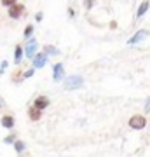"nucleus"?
Masks as SVG:
<instances>
[{"label":"nucleus","instance_id":"nucleus-1","mask_svg":"<svg viewBox=\"0 0 150 157\" xmlns=\"http://www.w3.org/2000/svg\"><path fill=\"white\" fill-rule=\"evenodd\" d=\"M84 86V78L80 75H70V77L65 78V82H63V87L67 91H73V89H79V87H82Z\"/></svg>","mask_w":150,"mask_h":157},{"label":"nucleus","instance_id":"nucleus-2","mask_svg":"<svg viewBox=\"0 0 150 157\" xmlns=\"http://www.w3.org/2000/svg\"><path fill=\"white\" fill-rule=\"evenodd\" d=\"M37 54H39L37 52V40H35V37H32V39H28V44L25 47V56L28 59H33Z\"/></svg>","mask_w":150,"mask_h":157},{"label":"nucleus","instance_id":"nucleus-3","mask_svg":"<svg viewBox=\"0 0 150 157\" xmlns=\"http://www.w3.org/2000/svg\"><path fill=\"white\" fill-rule=\"evenodd\" d=\"M65 77V67H63V63H56L52 65V80L54 82H61Z\"/></svg>","mask_w":150,"mask_h":157},{"label":"nucleus","instance_id":"nucleus-4","mask_svg":"<svg viewBox=\"0 0 150 157\" xmlns=\"http://www.w3.org/2000/svg\"><path fill=\"white\" fill-rule=\"evenodd\" d=\"M147 126V119L143 115H133L129 119V128L131 129H143Z\"/></svg>","mask_w":150,"mask_h":157},{"label":"nucleus","instance_id":"nucleus-5","mask_svg":"<svg viewBox=\"0 0 150 157\" xmlns=\"http://www.w3.org/2000/svg\"><path fill=\"white\" fill-rule=\"evenodd\" d=\"M147 37H148V30H138V32L128 40V45H136V44H140L141 40H145Z\"/></svg>","mask_w":150,"mask_h":157},{"label":"nucleus","instance_id":"nucleus-6","mask_svg":"<svg viewBox=\"0 0 150 157\" xmlns=\"http://www.w3.org/2000/svg\"><path fill=\"white\" fill-rule=\"evenodd\" d=\"M49 103H51V100L47 98V96H37L35 101H33V107L39 108L40 112H42V110H45V108L49 107Z\"/></svg>","mask_w":150,"mask_h":157},{"label":"nucleus","instance_id":"nucleus-7","mask_svg":"<svg viewBox=\"0 0 150 157\" xmlns=\"http://www.w3.org/2000/svg\"><path fill=\"white\" fill-rule=\"evenodd\" d=\"M23 12H25V6H23V4H17V2H16V4H14V6L9 9V16L16 19V17L21 16Z\"/></svg>","mask_w":150,"mask_h":157},{"label":"nucleus","instance_id":"nucleus-8","mask_svg":"<svg viewBox=\"0 0 150 157\" xmlns=\"http://www.w3.org/2000/svg\"><path fill=\"white\" fill-rule=\"evenodd\" d=\"M45 61H47V54H45V52H39V54L33 58V67L35 68H42L45 65Z\"/></svg>","mask_w":150,"mask_h":157},{"label":"nucleus","instance_id":"nucleus-9","mask_svg":"<svg viewBox=\"0 0 150 157\" xmlns=\"http://www.w3.org/2000/svg\"><path fill=\"white\" fill-rule=\"evenodd\" d=\"M28 117H30V121H40V117H42V112H40L39 108L30 107V108H28Z\"/></svg>","mask_w":150,"mask_h":157},{"label":"nucleus","instance_id":"nucleus-10","mask_svg":"<svg viewBox=\"0 0 150 157\" xmlns=\"http://www.w3.org/2000/svg\"><path fill=\"white\" fill-rule=\"evenodd\" d=\"M0 122H2V126H4L6 129H12V128H14V117H12V115H4Z\"/></svg>","mask_w":150,"mask_h":157},{"label":"nucleus","instance_id":"nucleus-11","mask_svg":"<svg viewBox=\"0 0 150 157\" xmlns=\"http://www.w3.org/2000/svg\"><path fill=\"white\" fill-rule=\"evenodd\" d=\"M23 54H25V49H23L21 45H16V51H14V63H16V65H19V63H21Z\"/></svg>","mask_w":150,"mask_h":157},{"label":"nucleus","instance_id":"nucleus-12","mask_svg":"<svg viewBox=\"0 0 150 157\" xmlns=\"http://www.w3.org/2000/svg\"><path fill=\"white\" fill-rule=\"evenodd\" d=\"M148 7H150V2H141L138 7V11H136V17H141L145 14V12L148 11Z\"/></svg>","mask_w":150,"mask_h":157},{"label":"nucleus","instance_id":"nucleus-13","mask_svg":"<svg viewBox=\"0 0 150 157\" xmlns=\"http://www.w3.org/2000/svg\"><path fill=\"white\" fill-rule=\"evenodd\" d=\"M44 51H45V54H51V56H58L60 54V51L56 49V47H52V45H45Z\"/></svg>","mask_w":150,"mask_h":157},{"label":"nucleus","instance_id":"nucleus-14","mask_svg":"<svg viewBox=\"0 0 150 157\" xmlns=\"http://www.w3.org/2000/svg\"><path fill=\"white\" fill-rule=\"evenodd\" d=\"M25 148H26V145H25V141L17 140L16 143H14V150H16V152H19V154H21V152H25Z\"/></svg>","mask_w":150,"mask_h":157},{"label":"nucleus","instance_id":"nucleus-15","mask_svg":"<svg viewBox=\"0 0 150 157\" xmlns=\"http://www.w3.org/2000/svg\"><path fill=\"white\" fill-rule=\"evenodd\" d=\"M32 33H33V26L28 25L26 28H25V39H32Z\"/></svg>","mask_w":150,"mask_h":157},{"label":"nucleus","instance_id":"nucleus-16","mask_svg":"<svg viewBox=\"0 0 150 157\" xmlns=\"http://www.w3.org/2000/svg\"><path fill=\"white\" fill-rule=\"evenodd\" d=\"M16 141H17L16 135H9V136L4 138V143H7V145H9V143H16Z\"/></svg>","mask_w":150,"mask_h":157},{"label":"nucleus","instance_id":"nucleus-17","mask_svg":"<svg viewBox=\"0 0 150 157\" xmlns=\"http://www.w3.org/2000/svg\"><path fill=\"white\" fill-rule=\"evenodd\" d=\"M16 2H11V0H2V6L4 7H12Z\"/></svg>","mask_w":150,"mask_h":157},{"label":"nucleus","instance_id":"nucleus-18","mask_svg":"<svg viewBox=\"0 0 150 157\" xmlns=\"http://www.w3.org/2000/svg\"><path fill=\"white\" fill-rule=\"evenodd\" d=\"M145 112L150 113V98H148L147 101H145Z\"/></svg>","mask_w":150,"mask_h":157},{"label":"nucleus","instance_id":"nucleus-19","mask_svg":"<svg viewBox=\"0 0 150 157\" xmlns=\"http://www.w3.org/2000/svg\"><path fill=\"white\" fill-rule=\"evenodd\" d=\"M35 19H37V21H42V19H44V14H42V12H37V14H35Z\"/></svg>","mask_w":150,"mask_h":157},{"label":"nucleus","instance_id":"nucleus-20","mask_svg":"<svg viewBox=\"0 0 150 157\" xmlns=\"http://www.w3.org/2000/svg\"><path fill=\"white\" fill-rule=\"evenodd\" d=\"M32 75H33V68H32V70H26V72H25V78H26V77H32Z\"/></svg>","mask_w":150,"mask_h":157},{"label":"nucleus","instance_id":"nucleus-21","mask_svg":"<svg viewBox=\"0 0 150 157\" xmlns=\"http://www.w3.org/2000/svg\"><path fill=\"white\" fill-rule=\"evenodd\" d=\"M7 65H9L7 61H2V68H0V73H4V70L7 68Z\"/></svg>","mask_w":150,"mask_h":157},{"label":"nucleus","instance_id":"nucleus-22","mask_svg":"<svg viewBox=\"0 0 150 157\" xmlns=\"http://www.w3.org/2000/svg\"><path fill=\"white\" fill-rule=\"evenodd\" d=\"M2 107H4V101L0 100V110H2Z\"/></svg>","mask_w":150,"mask_h":157}]
</instances>
